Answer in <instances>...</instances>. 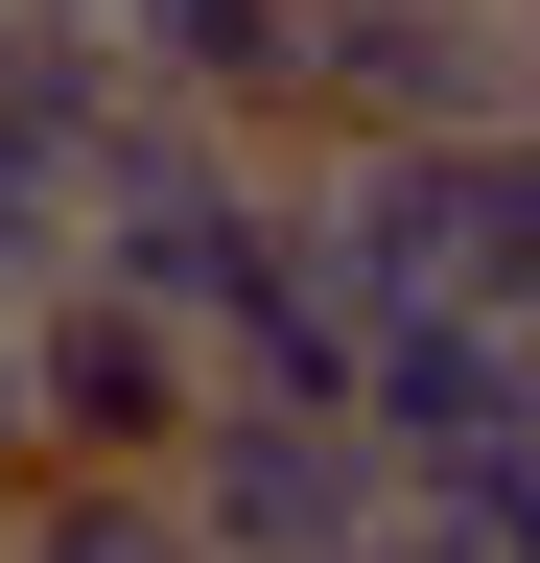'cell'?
Masks as SVG:
<instances>
[{
    "mask_svg": "<svg viewBox=\"0 0 540 563\" xmlns=\"http://www.w3.org/2000/svg\"><path fill=\"white\" fill-rule=\"evenodd\" d=\"M258 211H283V165H258V141L118 95L95 165H71V282H118V306H165V329H212L235 282H258Z\"/></svg>",
    "mask_w": 540,
    "mask_h": 563,
    "instance_id": "obj_1",
    "label": "cell"
},
{
    "mask_svg": "<svg viewBox=\"0 0 540 563\" xmlns=\"http://www.w3.org/2000/svg\"><path fill=\"white\" fill-rule=\"evenodd\" d=\"M540 118V24L447 0V24H306L283 47V165L306 141H517Z\"/></svg>",
    "mask_w": 540,
    "mask_h": 563,
    "instance_id": "obj_2",
    "label": "cell"
},
{
    "mask_svg": "<svg viewBox=\"0 0 540 563\" xmlns=\"http://www.w3.org/2000/svg\"><path fill=\"white\" fill-rule=\"evenodd\" d=\"M0 376H24V470H165L188 446V329L165 306H118V282H24L0 306Z\"/></svg>",
    "mask_w": 540,
    "mask_h": 563,
    "instance_id": "obj_3",
    "label": "cell"
},
{
    "mask_svg": "<svg viewBox=\"0 0 540 563\" xmlns=\"http://www.w3.org/2000/svg\"><path fill=\"white\" fill-rule=\"evenodd\" d=\"M165 517H188V563H353L399 493H376V446H353V422H306V399H188Z\"/></svg>",
    "mask_w": 540,
    "mask_h": 563,
    "instance_id": "obj_4",
    "label": "cell"
},
{
    "mask_svg": "<svg viewBox=\"0 0 540 563\" xmlns=\"http://www.w3.org/2000/svg\"><path fill=\"white\" fill-rule=\"evenodd\" d=\"M95 47H118L142 118H212V141L283 165V47H306V0H95Z\"/></svg>",
    "mask_w": 540,
    "mask_h": 563,
    "instance_id": "obj_5",
    "label": "cell"
},
{
    "mask_svg": "<svg viewBox=\"0 0 540 563\" xmlns=\"http://www.w3.org/2000/svg\"><path fill=\"white\" fill-rule=\"evenodd\" d=\"M447 211H470V235H447V306L540 352V118H517V141H470V165H447Z\"/></svg>",
    "mask_w": 540,
    "mask_h": 563,
    "instance_id": "obj_6",
    "label": "cell"
},
{
    "mask_svg": "<svg viewBox=\"0 0 540 563\" xmlns=\"http://www.w3.org/2000/svg\"><path fill=\"white\" fill-rule=\"evenodd\" d=\"M0 563H188V517H165V470H24Z\"/></svg>",
    "mask_w": 540,
    "mask_h": 563,
    "instance_id": "obj_7",
    "label": "cell"
},
{
    "mask_svg": "<svg viewBox=\"0 0 540 563\" xmlns=\"http://www.w3.org/2000/svg\"><path fill=\"white\" fill-rule=\"evenodd\" d=\"M353 563H470V540H447V517H376V540H353Z\"/></svg>",
    "mask_w": 540,
    "mask_h": 563,
    "instance_id": "obj_8",
    "label": "cell"
},
{
    "mask_svg": "<svg viewBox=\"0 0 540 563\" xmlns=\"http://www.w3.org/2000/svg\"><path fill=\"white\" fill-rule=\"evenodd\" d=\"M0 493H24V376H0Z\"/></svg>",
    "mask_w": 540,
    "mask_h": 563,
    "instance_id": "obj_9",
    "label": "cell"
},
{
    "mask_svg": "<svg viewBox=\"0 0 540 563\" xmlns=\"http://www.w3.org/2000/svg\"><path fill=\"white\" fill-rule=\"evenodd\" d=\"M517 24H540V0H517Z\"/></svg>",
    "mask_w": 540,
    "mask_h": 563,
    "instance_id": "obj_10",
    "label": "cell"
}]
</instances>
